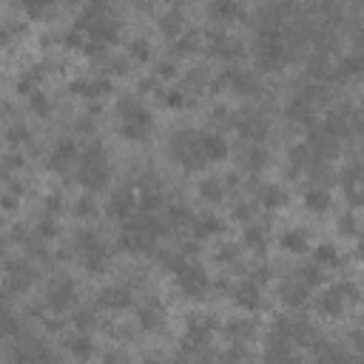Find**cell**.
I'll list each match as a JSON object with an SVG mask.
<instances>
[{
	"instance_id": "obj_17",
	"label": "cell",
	"mask_w": 364,
	"mask_h": 364,
	"mask_svg": "<svg viewBox=\"0 0 364 364\" xmlns=\"http://www.w3.org/2000/svg\"><path fill=\"white\" fill-rule=\"evenodd\" d=\"M80 151H82V148H80L74 139H68V136L57 139V142L48 148V156H46L48 171H54V173H60V176L74 173L77 159H80Z\"/></svg>"
},
{
	"instance_id": "obj_42",
	"label": "cell",
	"mask_w": 364,
	"mask_h": 364,
	"mask_svg": "<svg viewBox=\"0 0 364 364\" xmlns=\"http://www.w3.org/2000/svg\"><path fill=\"white\" fill-rule=\"evenodd\" d=\"M210 14H213L219 23H230V20H236L239 14H245V6H239V3H213V6H210Z\"/></svg>"
},
{
	"instance_id": "obj_10",
	"label": "cell",
	"mask_w": 364,
	"mask_h": 364,
	"mask_svg": "<svg viewBox=\"0 0 364 364\" xmlns=\"http://www.w3.org/2000/svg\"><path fill=\"white\" fill-rule=\"evenodd\" d=\"M321 102H324V85L316 82V80H310V82L299 85V88L290 94V100H287V105H284V114H287V119L301 122V125L310 128V125L316 122V117H318Z\"/></svg>"
},
{
	"instance_id": "obj_22",
	"label": "cell",
	"mask_w": 364,
	"mask_h": 364,
	"mask_svg": "<svg viewBox=\"0 0 364 364\" xmlns=\"http://www.w3.org/2000/svg\"><path fill=\"white\" fill-rule=\"evenodd\" d=\"M111 80L108 77H102L100 71H94V74H82V77H74L71 82H68V91L74 94V97H82V100H88V102H94V100H100V97H105L108 91H111Z\"/></svg>"
},
{
	"instance_id": "obj_33",
	"label": "cell",
	"mask_w": 364,
	"mask_h": 364,
	"mask_svg": "<svg viewBox=\"0 0 364 364\" xmlns=\"http://www.w3.org/2000/svg\"><path fill=\"white\" fill-rule=\"evenodd\" d=\"M185 28H188V26H185V14H182L179 6H171V9L159 11V31H162L171 43H173Z\"/></svg>"
},
{
	"instance_id": "obj_20",
	"label": "cell",
	"mask_w": 364,
	"mask_h": 364,
	"mask_svg": "<svg viewBox=\"0 0 364 364\" xmlns=\"http://www.w3.org/2000/svg\"><path fill=\"white\" fill-rule=\"evenodd\" d=\"M139 210V199H136V191L131 185H119L108 193L105 199V213L111 219H119V222H128L134 213Z\"/></svg>"
},
{
	"instance_id": "obj_30",
	"label": "cell",
	"mask_w": 364,
	"mask_h": 364,
	"mask_svg": "<svg viewBox=\"0 0 364 364\" xmlns=\"http://www.w3.org/2000/svg\"><path fill=\"white\" fill-rule=\"evenodd\" d=\"M310 230L301 228V225H293V228H284L279 233V247L287 250V253H307L310 250Z\"/></svg>"
},
{
	"instance_id": "obj_4",
	"label": "cell",
	"mask_w": 364,
	"mask_h": 364,
	"mask_svg": "<svg viewBox=\"0 0 364 364\" xmlns=\"http://www.w3.org/2000/svg\"><path fill=\"white\" fill-rule=\"evenodd\" d=\"M165 264L171 270L173 284L188 296V299H205L210 293V276L205 264L193 256V250H173L165 256Z\"/></svg>"
},
{
	"instance_id": "obj_32",
	"label": "cell",
	"mask_w": 364,
	"mask_h": 364,
	"mask_svg": "<svg viewBox=\"0 0 364 364\" xmlns=\"http://www.w3.org/2000/svg\"><path fill=\"white\" fill-rule=\"evenodd\" d=\"M336 77L341 80H355L364 74V48H350L347 54H341V60L336 63Z\"/></svg>"
},
{
	"instance_id": "obj_36",
	"label": "cell",
	"mask_w": 364,
	"mask_h": 364,
	"mask_svg": "<svg viewBox=\"0 0 364 364\" xmlns=\"http://www.w3.org/2000/svg\"><path fill=\"white\" fill-rule=\"evenodd\" d=\"M259 210H262V205L256 202V196H253V199H236V202L230 205V216H233L236 222H242V225L256 222V219H259Z\"/></svg>"
},
{
	"instance_id": "obj_27",
	"label": "cell",
	"mask_w": 364,
	"mask_h": 364,
	"mask_svg": "<svg viewBox=\"0 0 364 364\" xmlns=\"http://www.w3.org/2000/svg\"><path fill=\"white\" fill-rule=\"evenodd\" d=\"M225 233V219L222 216H216L213 210H205V213H193V219H191V236L196 239V242H208V239H213V236H222Z\"/></svg>"
},
{
	"instance_id": "obj_5",
	"label": "cell",
	"mask_w": 364,
	"mask_h": 364,
	"mask_svg": "<svg viewBox=\"0 0 364 364\" xmlns=\"http://www.w3.org/2000/svg\"><path fill=\"white\" fill-rule=\"evenodd\" d=\"M68 250L74 262L91 276H102L111 267V245L91 228H77L68 239Z\"/></svg>"
},
{
	"instance_id": "obj_26",
	"label": "cell",
	"mask_w": 364,
	"mask_h": 364,
	"mask_svg": "<svg viewBox=\"0 0 364 364\" xmlns=\"http://www.w3.org/2000/svg\"><path fill=\"white\" fill-rule=\"evenodd\" d=\"M239 168L245 171V173H259V171H264L267 168V162H270V151L262 145V142H245L242 148H239Z\"/></svg>"
},
{
	"instance_id": "obj_44",
	"label": "cell",
	"mask_w": 364,
	"mask_h": 364,
	"mask_svg": "<svg viewBox=\"0 0 364 364\" xmlns=\"http://www.w3.org/2000/svg\"><path fill=\"white\" fill-rule=\"evenodd\" d=\"M102 364H134V358H131V353H128V350L114 347V350H108V353L102 355Z\"/></svg>"
},
{
	"instance_id": "obj_31",
	"label": "cell",
	"mask_w": 364,
	"mask_h": 364,
	"mask_svg": "<svg viewBox=\"0 0 364 364\" xmlns=\"http://www.w3.org/2000/svg\"><path fill=\"white\" fill-rule=\"evenodd\" d=\"M242 247H247V250H253V253H262L267 245H270V230H267V225L264 222H250V225H245L242 228Z\"/></svg>"
},
{
	"instance_id": "obj_13",
	"label": "cell",
	"mask_w": 364,
	"mask_h": 364,
	"mask_svg": "<svg viewBox=\"0 0 364 364\" xmlns=\"http://www.w3.org/2000/svg\"><path fill=\"white\" fill-rule=\"evenodd\" d=\"M14 364H54V350L31 333H20L14 338Z\"/></svg>"
},
{
	"instance_id": "obj_35",
	"label": "cell",
	"mask_w": 364,
	"mask_h": 364,
	"mask_svg": "<svg viewBox=\"0 0 364 364\" xmlns=\"http://www.w3.org/2000/svg\"><path fill=\"white\" fill-rule=\"evenodd\" d=\"M205 46V34L199 28H185L176 40H173V57H191Z\"/></svg>"
},
{
	"instance_id": "obj_8",
	"label": "cell",
	"mask_w": 364,
	"mask_h": 364,
	"mask_svg": "<svg viewBox=\"0 0 364 364\" xmlns=\"http://www.w3.org/2000/svg\"><path fill=\"white\" fill-rule=\"evenodd\" d=\"M114 125L119 131V136L131 139V142H142L151 136L154 131V117L148 111V105L142 102V97L136 94H122L114 102Z\"/></svg>"
},
{
	"instance_id": "obj_29",
	"label": "cell",
	"mask_w": 364,
	"mask_h": 364,
	"mask_svg": "<svg viewBox=\"0 0 364 364\" xmlns=\"http://www.w3.org/2000/svg\"><path fill=\"white\" fill-rule=\"evenodd\" d=\"M301 205L310 210V213H327L330 205H333V193L327 185H316L310 182L304 191H301Z\"/></svg>"
},
{
	"instance_id": "obj_23",
	"label": "cell",
	"mask_w": 364,
	"mask_h": 364,
	"mask_svg": "<svg viewBox=\"0 0 364 364\" xmlns=\"http://www.w3.org/2000/svg\"><path fill=\"white\" fill-rule=\"evenodd\" d=\"M134 307H136V324H139V330L156 333V330L165 327L168 313H165V304L159 299H139Z\"/></svg>"
},
{
	"instance_id": "obj_6",
	"label": "cell",
	"mask_w": 364,
	"mask_h": 364,
	"mask_svg": "<svg viewBox=\"0 0 364 364\" xmlns=\"http://www.w3.org/2000/svg\"><path fill=\"white\" fill-rule=\"evenodd\" d=\"M114 176V165H111V156L105 151L102 142H88L82 151H80V159H77V168H74V179L77 185L85 188V193H97L102 188H108Z\"/></svg>"
},
{
	"instance_id": "obj_9",
	"label": "cell",
	"mask_w": 364,
	"mask_h": 364,
	"mask_svg": "<svg viewBox=\"0 0 364 364\" xmlns=\"http://www.w3.org/2000/svg\"><path fill=\"white\" fill-rule=\"evenodd\" d=\"M358 299H361L358 284L350 282V279H341V282H330V284L316 290L313 310L321 318H341L358 304Z\"/></svg>"
},
{
	"instance_id": "obj_18",
	"label": "cell",
	"mask_w": 364,
	"mask_h": 364,
	"mask_svg": "<svg viewBox=\"0 0 364 364\" xmlns=\"http://www.w3.org/2000/svg\"><path fill=\"white\" fill-rule=\"evenodd\" d=\"M136 304V290L134 284L128 282H114V284H105L100 293H97V307L100 310H108V313H122L128 307Z\"/></svg>"
},
{
	"instance_id": "obj_25",
	"label": "cell",
	"mask_w": 364,
	"mask_h": 364,
	"mask_svg": "<svg viewBox=\"0 0 364 364\" xmlns=\"http://www.w3.org/2000/svg\"><path fill=\"white\" fill-rule=\"evenodd\" d=\"M310 355L316 364H364V355H358L355 350H347V347H336L330 341H321Z\"/></svg>"
},
{
	"instance_id": "obj_39",
	"label": "cell",
	"mask_w": 364,
	"mask_h": 364,
	"mask_svg": "<svg viewBox=\"0 0 364 364\" xmlns=\"http://www.w3.org/2000/svg\"><path fill=\"white\" fill-rule=\"evenodd\" d=\"M239 256H242V242H233V239H222L213 250V259L219 264H233L239 262Z\"/></svg>"
},
{
	"instance_id": "obj_40",
	"label": "cell",
	"mask_w": 364,
	"mask_h": 364,
	"mask_svg": "<svg viewBox=\"0 0 364 364\" xmlns=\"http://www.w3.org/2000/svg\"><path fill=\"white\" fill-rule=\"evenodd\" d=\"M128 57L136 60V63H148V60L154 57L151 40H148V37H134V40L128 43Z\"/></svg>"
},
{
	"instance_id": "obj_2",
	"label": "cell",
	"mask_w": 364,
	"mask_h": 364,
	"mask_svg": "<svg viewBox=\"0 0 364 364\" xmlns=\"http://www.w3.org/2000/svg\"><path fill=\"white\" fill-rule=\"evenodd\" d=\"M168 236L165 233V225L159 219V213H148V210H136L128 222H122L119 228V239L117 245L128 253H136V256H145L151 250H156L159 239Z\"/></svg>"
},
{
	"instance_id": "obj_7",
	"label": "cell",
	"mask_w": 364,
	"mask_h": 364,
	"mask_svg": "<svg viewBox=\"0 0 364 364\" xmlns=\"http://www.w3.org/2000/svg\"><path fill=\"white\" fill-rule=\"evenodd\" d=\"M293 46L287 43L284 26H259L253 43V60L262 71H282L293 60Z\"/></svg>"
},
{
	"instance_id": "obj_19",
	"label": "cell",
	"mask_w": 364,
	"mask_h": 364,
	"mask_svg": "<svg viewBox=\"0 0 364 364\" xmlns=\"http://www.w3.org/2000/svg\"><path fill=\"white\" fill-rule=\"evenodd\" d=\"M222 336L228 341V347H250L259 336V324L256 318L247 313V316H236V318H228L222 327Z\"/></svg>"
},
{
	"instance_id": "obj_3",
	"label": "cell",
	"mask_w": 364,
	"mask_h": 364,
	"mask_svg": "<svg viewBox=\"0 0 364 364\" xmlns=\"http://www.w3.org/2000/svg\"><path fill=\"white\" fill-rule=\"evenodd\" d=\"M321 279H324V270L316 264V262H304L299 267H290L287 273L279 276L276 282V296L284 307L290 310H299L301 304H307V299L321 287Z\"/></svg>"
},
{
	"instance_id": "obj_21",
	"label": "cell",
	"mask_w": 364,
	"mask_h": 364,
	"mask_svg": "<svg viewBox=\"0 0 364 364\" xmlns=\"http://www.w3.org/2000/svg\"><path fill=\"white\" fill-rule=\"evenodd\" d=\"M236 173H208L202 182H199V196L210 205H219L225 202L233 191H236Z\"/></svg>"
},
{
	"instance_id": "obj_14",
	"label": "cell",
	"mask_w": 364,
	"mask_h": 364,
	"mask_svg": "<svg viewBox=\"0 0 364 364\" xmlns=\"http://www.w3.org/2000/svg\"><path fill=\"white\" fill-rule=\"evenodd\" d=\"M205 46H208V51H210L216 60H222V63H228V65L239 63V60L247 54L245 43H242L236 34L225 31V28H219V31H210V34L205 37Z\"/></svg>"
},
{
	"instance_id": "obj_43",
	"label": "cell",
	"mask_w": 364,
	"mask_h": 364,
	"mask_svg": "<svg viewBox=\"0 0 364 364\" xmlns=\"http://www.w3.org/2000/svg\"><path fill=\"white\" fill-rule=\"evenodd\" d=\"M338 233H344V236H361V222H358V213L355 210H344L341 216H338Z\"/></svg>"
},
{
	"instance_id": "obj_38",
	"label": "cell",
	"mask_w": 364,
	"mask_h": 364,
	"mask_svg": "<svg viewBox=\"0 0 364 364\" xmlns=\"http://www.w3.org/2000/svg\"><path fill=\"white\" fill-rule=\"evenodd\" d=\"M71 213H74L77 219H82V222L94 219V216L100 213V205H97L94 193H82V196H77V199L71 202Z\"/></svg>"
},
{
	"instance_id": "obj_45",
	"label": "cell",
	"mask_w": 364,
	"mask_h": 364,
	"mask_svg": "<svg viewBox=\"0 0 364 364\" xmlns=\"http://www.w3.org/2000/svg\"><path fill=\"white\" fill-rule=\"evenodd\" d=\"M6 136H9V145H23V142H28V128L14 122V125H9Z\"/></svg>"
},
{
	"instance_id": "obj_28",
	"label": "cell",
	"mask_w": 364,
	"mask_h": 364,
	"mask_svg": "<svg viewBox=\"0 0 364 364\" xmlns=\"http://www.w3.org/2000/svg\"><path fill=\"white\" fill-rule=\"evenodd\" d=\"M63 347H65V353H68L74 361H91V355L97 353L94 338H91V333H85V330H71V333H65Z\"/></svg>"
},
{
	"instance_id": "obj_37",
	"label": "cell",
	"mask_w": 364,
	"mask_h": 364,
	"mask_svg": "<svg viewBox=\"0 0 364 364\" xmlns=\"http://www.w3.org/2000/svg\"><path fill=\"white\" fill-rule=\"evenodd\" d=\"M313 262L321 267V270H330V267H341V250L330 242H321L316 250H313Z\"/></svg>"
},
{
	"instance_id": "obj_46",
	"label": "cell",
	"mask_w": 364,
	"mask_h": 364,
	"mask_svg": "<svg viewBox=\"0 0 364 364\" xmlns=\"http://www.w3.org/2000/svg\"><path fill=\"white\" fill-rule=\"evenodd\" d=\"M162 364H188V361H185V355L179 353V355H173V358H165Z\"/></svg>"
},
{
	"instance_id": "obj_11",
	"label": "cell",
	"mask_w": 364,
	"mask_h": 364,
	"mask_svg": "<svg viewBox=\"0 0 364 364\" xmlns=\"http://www.w3.org/2000/svg\"><path fill=\"white\" fill-rule=\"evenodd\" d=\"M77 299H80V287L68 273H54L43 287V307L54 316H63V313L74 310Z\"/></svg>"
},
{
	"instance_id": "obj_1",
	"label": "cell",
	"mask_w": 364,
	"mask_h": 364,
	"mask_svg": "<svg viewBox=\"0 0 364 364\" xmlns=\"http://www.w3.org/2000/svg\"><path fill=\"white\" fill-rule=\"evenodd\" d=\"M168 156L182 171L199 173L208 165H213V162L228 156V139L222 136V131L185 125V128H176L168 136Z\"/></svg>"
},
{
	"instance_id": "obj_12",
	"label": "cell",
	"mask_w": 364,
	"mask_h": 364,
	"mask_svg": "<svg viewBox=\"0 0 364 364\" xmlns=\"http://www.w3.org/2000/svg\"><path fill=\"white\" fill-rule=\"evenodd\" d=\"M233 131L245 139V142H262V136L270 131V119L262 108L245 105L233 111Z\"/></svg>"
},
{
	"instance_id": "obj_24",
	"label": "cell",
	"mask_w": 364,
	"mask_h": 364,
	"mask_svg": "<svg viewBox=\"0 0 364 364\" xmlns=\"http://www.w3.org/2000/svg\"><path fill=\"white\" fill-rule=\"evenodd\" d=\"M338 182H341L344 193H347L353 202H364V162H361V159H350V162L341 168Z\"/></svg>"
},
{
	"instance_id": "obj_47",
	"label": "cell",
	"mask_w": 364,
	"mask_h": 364,
	"mask_svg": "<svg viewBox=\"0 0 364 364\" xmlns=\"http://www.w3.org/2000/svg\"><path fill=\"white\" fill-rule=\"evenodd\" d=\"M358 256H361V259H364V233H361V236H358Z\"/></svg>"
},
{
	"instance_id": "obj_15",
	"label": "cell",
	"mask_w": 364,
	"mask_h": 364,
	"mask_svg": "<svg viewBox=\"0 0 364 364\" xmlns=\"http://www.w3.org/2000/svg\"><path fill=\"white\" fill-rule=\"evenodd\" d=\"M3 282H6V290L11 296H20V293H26L37 282V267L26 256H11V259H6Z\"/></svg>"
},
{
	"instance_id": "obj_34",
	"label": "cell",
	"mask_w": 364,
	"mask_h": 364,
	"mask_svg": "<svg viewBox=\"0 0 364 364\" xmlns=\"http://www.w3.org/2000/svg\"><path fill=\"white\" fill-rule=\"evenodd\" d=\"M256 202H259L262 208H267V210H279V208H284V205L290 202V196H287V191H284L279 182H267V185L259 188Z\"/></svg>"
},
{
	"instance_id": "obj_16",
	"label": "cell",
	"mask_w": 364,
	"mask_h": 364,
	"mask_svg": "<svg viewBox=\"0 0 364 364\" xmlns=\"http://www.w3.org/2000/svg\"><path fill=\"white\" fill-rule=\"evenodd\" d=\"M230 301L245 313H256L262 307V301H264V284L245 273L242 279H236L230 284Z\"/></svg>"
},
{
	"instance_id": "obj_41",
	"label": "cell",
	"mask_w": 364,
	"mask_h": 364,
	"mask_svg": "<svg viewBox=\"0 0 364 364\" xmlns=\"http://www.w3.org/2000/svg\"><path fill=\"white\" fill-rule=\"evenodd\" d=\"M26 100H28V108H31L34 114H40V117H48V114H51V108H54V102H51L48 91H43V88L31 91Z\"/></svg>"
}]
</instances>
